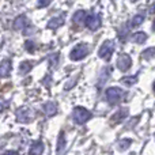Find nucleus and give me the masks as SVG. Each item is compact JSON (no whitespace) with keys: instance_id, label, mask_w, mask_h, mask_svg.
I'll return each mask as SVG.
<instances>
[{"instance_id":"1","label":"nucleus","mask_w":155,"mask_h":155,"mask_svg":"<svg viewBox=\"0 0 155 155\" xmlns=\"http://www.w3.org/2000/svg\"><path fill=\"white\" fill-rule=\"evenodd\" d=\"M90 117H91V113L82 106L75 107L72 112V120L75 121L76 124H79V125H82V124H84L86 121H88Z\"/></svg>"},{"instance_id":"2","label":"nucleus","mask_w":155,"mask_h":155,"mask_svg":"<svg viewBox=\"0 0 155 155\" xmlns=\"http://www.w3.org/2000/svg\"><path fill=\"white\" fill-rule=\"evenodd\" d=\"M124 97V91L121 88H117V87H110L106 90V101L109 104H117L123 99Z\"/></svg>"},{"instance_id":"3","label":"nucleus","mask_w":155,"mask_h":155,"mask_svg":"<svg viewBox=\"0 0 155 155\" xmlns=\"http://www.w3.org/2000/svg\"><path fill=\"white\" fill-rule=\"evenodd\" d=\"M87 53H88L87 45H83V44H80V45H76L75 48L72 49L70 57H71V60H80V59H83V57H84Z\"/></svg>"},{"instance_id":"4","label":"nucleus","mask_w":155,"mask_h":155,"mask_svg":"<svg viewBox=\"0 0 155 155\" xmlns=\"http://www.w3.org/2000/svg\"><path fill=\"white\" fill-rule=\"evenodd\" d=\"M113 42L112 41H107V42H105L104 45L101 46V49H99V57H102L104 60H110V57H112V53H113Z\"/></svg>"},{"instance_id":"5","label":"nucleus","mask_w":155,"mask_h":155,"mask_svg":"<svg viewBox=\"0 0 155 155\" xmlns=\"http://www.w3.org/2000/svg\"><path fill=\"white\" fill-rule=\"evenodd\" d=\"M16 116H18L19 121H22V123H29V121H31V118H33V112L29 109V107H22V109L18 110Z\"/></svg>"},{"instance_id":"6","label":"nucleus","mask_w":155,"mask_h":155,"mask_svg":"<svg viewBox=\"0 0 155 155\" xmlns=\"http://www.w3.org/2000/svg\"><path fill=\"white\" fill-rule=\"evenodd\" d=\"M84 23H86V26H87L88 29L95 30V29H98V27L101 26V19H99L98 15H88L87 18H86Z\"/></svg>"},{"instance_id":"7","label":"nucleus","mask_w":155,"mask_h":155,"mask_svg":"<svg viewBox=\"0 0 155 155\" xmlns=\"http://www.w3.org/2000/svg\"><path fill=\"white\" fill-rule=\"evenodd\" d=\"M131 63H132L131 57L127 56V54H123V56H120L117 60V68L121 71H127L131 67Z\"/></svg>"},{"instance_id":"8","label":"nucleus","mask_w":155,"mask_h":155,"mask_svg":"<svg viewBox=\"0 0 155 155\" xmlns=\"http://www.w3.org/2000/svg\"><path fill=\"white\" fill-rule=\"evenodd\" d=\"M42 153H44V143L42 142L33 143L29 150V155H41Z\"/></svg>"},{"instance_id":"9","label":"nucleus","mask_w":155,"mask_h":155,"mask_svg":"<svg viewBox=\"0 0 155 155\" xmlns=\"http://www.w3.org/2000/svg\"><path fill=\"white\" fill-rule=\"evenodd\" d=\"M27 19H26V16L25 15H21V16H18V18L15 19V22H14V27H15L16 30H23L25 27L27 26Z\"/></svg>"},{"instance_id":"10","label":"nucleus","mask_w":155,"mask_h":155,"mask_svg":"<svg viewBox=\"0 0 155 155\" xmlns=\"http://www.w3.org/2000/svg\"><path fill=\"white\" fill-rule=\"evenodd\" d=\"M10 71H11V61L10 60H4V61L0 64V76L2 78L7 76L8 74H10Z\"/></svg>"},{"instance_id":"11","label":"nucleus","mask_w":155,"mask_h":155,"mask_svg":"<svg viewBox=\"0 0 155 155\" xmlns=\"http://www.w3.org/2000/svg\"><path fill=\"white\" fill-rule=\"evenodd\" d=\"M65 150V135L64 132H60L59 135V143H57V155H61Z\"/></svg>"},{"instance_id":"12","label":"nucleus","mask_w":155,"mask_h":155,"mask_svg":"<svg viewBox=\"0 0 155 155\" xmlns=\"http://www.w3.org/2000/svg\"><path fill=\"white\" fill-rule=\"evenodd\" d=\"M44 112H45L48 116L56 114V112H57L56 104H53V102H48V104H45L44 105Z\"/></svg>"},{"instance_id":"13","label":"nucleus","mask_w":155,"mask_h":155,"mask_svg":"<svg viewBox=\"0 0 155 155\" xmlns=\"http://www.w3.org/2000/svg\"><path fill=\"white\" fill-rule=\"evenodd\" d=\"M63 23H64V19H63V16H56V18H53L52 21H49L48 27H49V29H57V27L61 26Z\"/></svg>"},{"instance_id":"14","label":"nucleus","mask_w":155,"mask_h":155,"mask_svg":"<svg viewBox=\"0 0 155 155\" xmlns=\"http://www.w3.org/2000/svg\"><path fill=\"white\" fill-rule=\"evenodd\" d=\"M31 63H29V61H23L21 65H19V74L21 75H26V74H29L30 72V70H31Z\"/></svg>"},{"instance_id":"15","label":"nucleus","mask_w":155,"mask_h":155,"mask_svg":"<svg viewBox=\"0 0 155 155\" xmlns=\"http://www.w3.org/2000/svg\"><path fill=\"white\" fill-rule=\"evenodd\" d=\"M127 116H128V110H127V109H121L120 112L114 114V120L116 121H123Z\"/></svg>"},{"instance_id":"16","label":"nucleus","mask_w":155,"mask_h":155,"mask_svg":"<svg viewBox=\"0 0 155 155\" xmlns=\"http://www.w3.org/2000/svg\"><path fill=\"white\" fill-rule=\"evenodd\" d=\"M146 38H147V34L146 33H136V34L134 35V41L135 42H144Z\"/></svg>"},{"instance_id":"17","label":"nucleus","mask_w":155,"mask_h":155,"mask_svg":"<svg viewBox=\"0 0 155 155\" xmlns=\"http://www.w3.org/2000/svg\"><path fill=\"white\" fill-rule=\"evenodd\" d=\"M142 22H143V15H136L134 19H132L131 26L132 27H137L139 25H142Z\"/></svg>"},{"instance_id":"18","label":"nucleus","mask_w":155,"mask_h":155,"mask_svg":"<svg viewBox=\"0 0 155 155\" xmlns=\"http://www.w3.org/2000/svg\"><path fill=\"white\" fill-rule=\"evenodd\" d=\"M84 11H78V12L74 15V22L75 23H80L82 22V19H84Z\"/></svg>"},{"instance_id":"19","label":"nucleus","mask_w":155,"mask_h":155,"mask_svg":"<svg viewBox=\"0 0 155 155\" xmlns=\"http://www.w3.org/2000/svg\"><path fill=\"white\" fill-rule=\"evenodd\" d=\"M136 79H137L136 76H132V78H124L123 82H124V83H127L128 86H132L135 82H136Z\"/></svg>"},{"instance_id":"20","label":"nucleus","mask_w":155,"mask_h":155,"mask_svg":"<svg viewBox=\"0 0 155 155\" xmlns=\"http://www.w3.org/2000/svg\"><path fill=\"white\" fill-rule=\"evenodd\" d=\"M34 48H35L34 42H33V41H27V42H26V49H27V51L33 52V51H34Z\"/></svg>"},{"instance_id":"21","label":"nucleus","mask_w":155,"mask_h":155,"mask_svg":"<svg viewBox=\"0 0 155 155\" xmlns=\"http://www.w3.org/2000/svg\"><path fill=\"white\" fill-rule=\"evenodd\" d=\"M51 3V0H38V7H46Z\"/></svg>"},{"instance_id":"22","label":"nucleus","mask_w":155,"mask_h":155,"mask_svg":"<svg viewBox=\"0 0 155 155\" xmlns=\"http://www.w3.org/2000/svg\"><path fill=\"white\" fill-rule=\"evenodd\" d=\"M3 155H19L16 151H7V153H4Z\"/></svg>"},{"instance_id":"23","label":"nucleus","mask_w":155,"mask_h":155,"mask_svg":"<svg viewBox=\"0 0 155 155\" xmlns=\"http://www.w3.org/2000/svg\"><path fill=\"white\" fill-rule=\"evenodd\" d=\"M4 107H5V102H2V101H0V112H2Z\"/></svg>"},{"instance_id":"24","label":"nucleus","mask_w":155,"mask_h":155,"mask_svg":"<svg viewBox=\"0 0 155 155\" xmlns=\"http://www.w3.org/2000/svg\"><path fill=\"white\" fill-rule=\"evenodd\" d=\"M153 29H154V30H155V23H154V26H153Z\"/></svg>"},{"instance_id":"25","label":"nucleus","mask_w":155,"mask_h":155,"mask_svg":"<svg viewBox=\"0 0 155 155\" xmlns=\"http://www.w3.org/2000/svg\"><path fill=\"white\" fill-rule=\"evenodd\" d=\"M154 91H155V83H154Z\"/></svg>"}]
</instances>
